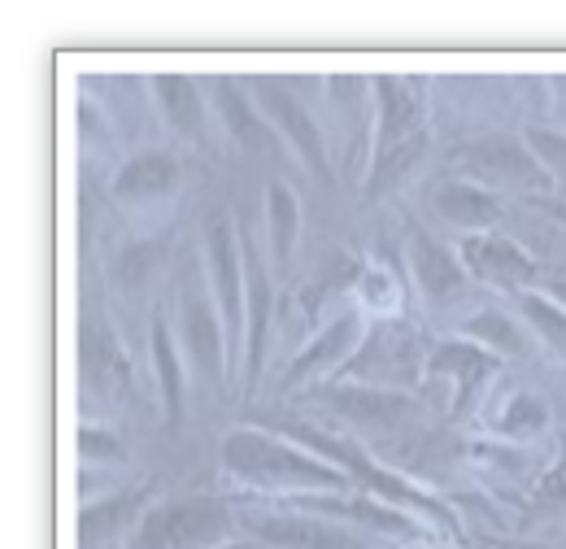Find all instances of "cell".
I'll return each instance as SVG.
<instances>
[{"instance_id": "obj_23", "label": "cell", "mask_w": 566, "mask_h": 549, "mask_svg": "<svg viewBox=\"0 0 566 549\" xmlns=\"http://www.w3.org/2000/svg\"><path fill=\"white\" fill-rule=\"evenodd\" d=\"M213 96H218V110H222V123H227V132L240 139L244 148H275V127L258 114V105L240 92V83H231V79H218L213 83Z\"/></svg>"}, {"instance_id": "obj_16", "label": "cell", "mask_w": 566, "mask_h": 549, "mask_svg": "<svg viewBox=\"0 0 566 549\" xmlns=\"http://www.w3.org/2000/svg\"><path fill=\"white\" fill-rule=\"evenodd\" d=\"M175 188H179V162H175V153L148 148V153H136V157H127L118 166L109 193L123 206H153V201H166Z\"/></svg>"}, {"instance_id": "obj_33", "label": "cell", "mask_w": 566, "mask_h": 549, "mask_svg": "<svg viewBox=\"0 0 566 549\" xmlns=\"http://www.w3.org/2000/svg\"><path fill=\"white\" fill-rule=\"evenodd\" d=\"M218 549H253L249 541H227V546H218Z\"/></svg>"}, {"instance_id": "obj_20", "label": "cell", "mask_w": 566, "mask_h": 549, "mask_svg": "<svg viewBox=\"0 0 566 549\" xmlns=\"http://www.w3.org/2000/svg\"><path fill=\"white\" fill-rule=\"evenodd\" d=\"M148 353H153V375H157V389H161L166 418L179 423L184 418L188 375H184V358H179V344H175V332H170L166 314H153V323H148Z\"/></svg>"}, {"instance_id": "obj_5", "label": "cell", "mask_w": 566, "mask_h": 549, "mask_svg": "<svg viewBox=\"0 0 566 549\" xmlns=\"http://www.w3.org/2000/svg\"><path fill=\"white\" fill-rule=\"evenodd\" d=\"M206 274L210 297L222 314L231 366L244 358V301H249V267H244V240L235 231V218L227 209H210L206 218Z\"/></svg>"}, {"instance_id": "obj_8", "label": "cell", "mask_w": 566, "mask_h": 549, "mask_svg": "<svg viewBox=\"0 0 566 549\" xmlns=\"http://www.w3.org/2000/svg\"><path fill=\"white\" fill-rule=\"evenodd\" d=\"M458 166L467 170L471 184H484V188H510V193H545L554 188L549 170L541 166V157L532 153L527 139L514 136H484L462 144L458 153Z\"/></svg>"}, {"instance_id": "obj_7", "label": "cell", "mask_w": 566, "mask_h": 549, "mask_svg": "<svg viewBox=\"0 0 566 549\" xmlns=\"http://www.w3.org/2000/svg\"><path fill=\"white\" fill-rule=\"evenodd\" d=\"M287 510H240L235 524L258 541V546L271 549H370V541L354 532L349 524L340 519H327V515H314L296 501H283Z\"/></svg>"}, {"instance_id": "obj_24", "label": "cell", "mask_w": 566, "mask_h": 549, "mask_svg": "<svg viewBox=\"0 0 566 549\" xmlns=\"http://www.w3.org/2000/svg\"><path fill=\"white\" fill-rule=\"evenodd\" d=\"M266 231H271V258H275V267H287L292 262V249L301 240V201H296V193L287 184H280V179H271V188H266Z\"/></svg>"}, {"instance_id": "obj_17", "label": "cell", "mask_w": 566, "mask_h": 549, "mask_svg": "<svg viewBox=\"0 0 566 549\" xmlns=\"http://www.w3.org/2000/svg\"><path fill=\"white\" fill-rule=\"evenodd\" d=\"M78 362H83V380H87L92 393H105V397L127 393V384H132V362H127L118 336H114L101 319H87V323H83Z\"/></svg>"}, {"instance_id": "obj_15", "label": "cell", "mask_w": 566, "mask_h": 549, "mask_svg": "<svg viewBox=\"0 0 566 549\" xmlns=\"http://www.w3.org/2000/svg\"><path fill=\"white\" fill-rule=\"evenodd\" d=\"M410 271L415 283L431 305H453L467 297V267L453 249H444L440 240H431L423 231L410 236Z\"/></svg>"}, {"instance_id": "obj_4", "label": "cell", "mask_w": 566, "mask_h": 549, "mask_svg": "<svg viewBox=\"0 0 566 549\" xmlns=\"http://www.w3.org/2000/svg\"><path fill=\"white\" fill-rule=\"evenodd\" d=\"M427 341L415 323L406 319H379L366 328L357 353L345 362L340 380L345 384H366V389H392L406 393L427 375Z\"/></svg>"}, {"instance_id": "obj_25", "label": "cell", "mask_w": 566, "mask_h": 549, "mask_svg": "<svg viewBox=\"0 0 566 549\" xmlns=\"http://www.w3.org/2000/svg\"><path fill=\"white\" fill-rule=\"evenodd\" d=\"M462 341L489 349L493 358H523V353H527L523 328H518L510 314H501V310H480V314H471V319L462 323Z\"/></svg>"}, {"instance_id": "obj_11", "label": "cell", "mask_w": 566, "mask_h": 549, "mask_svg": "<svg viewBox=\"0 0 566 549\" xmlns=\"http://www.w3.org/2000/svg\"><path fill=\"white\" fill-rule=\"evenodd\" d=\"M458 258L467 274L493 283V288H505V292H527V283L541 279V262L510 236L501 231H475V236H462L458 245Z\"/></svg>"}, {"instance_id": "obj_2", "label": "cell", "mask_w": 566, "mask_h": 549, "mask_svg": "<svg viewBox=\"0 0 566 549\" xmlns=\"http://www.w3.org/2000/svg\"><path fill=\"white\" fill-rule=\"evenodd\" d=\"M375 87V153L366 175V201L392 193L427 148V105L419 79H370Z\"/></svg>"}, {"instance_id": "obj_21", "label": "cell", "mask_w": 566, "mask_h": 549, "mask_svg": "<svg viewBox=\"0 0 566 549\" xmlns=\"http://www.w3.org/2000/svg\"><path fill=\"white\" fill-rule=\"evenodd\" d=\"M153 96L161 105V118L179 136L201 139V132H206V101H201L197 79H188V74H157L153 79Z\"/></svg>"}, {"instance_id": "obj_9", "label": "cell", "mask_w": 566, "mask_h": 549, "mask_svg": "<svg viewBox=\"0 0 566 549\" xmlns=\"http://www.w3.org/2000/svg\"><path fill=\"white\" fill-rule=\"evenodd\" d=\"M253 101H258L262 118L275 127V136L310 166V175L327 179L332 175V166H327V139L318 132V123L310 118V110L301 105V96L287 83H280V79H258L253 83Z\"/></svg>"}, {"instance_id": "obj_32", "label": "cell", "mask_w": 566, "mask_h": 549, "mask_svg": "<svg viewBox=\"0 0 566 549\" xmlns=\"http://www.w3.org/2000/svg\"><path fill=\"white\" fill-rule=\"evenodd\" d=\"M545 292H549V297L566 310V279H549V283H545Z\"/></svg>"}, {"instance_id": "obj_29", "label": "cell", "mask_w": 566, "mask_h": 549, "mask_svg": "<svg viewBox=\"0 0 566 549\" xmlns=\"http://www.w3.org/2000/svg\"><path fill=\"white\" fill-rule=\"evenodd\" d=\"M527 144L541 157V166L549 170V179L566 188V136H558V132H527Z\"/></svg>"}, {"instance_id": "obj_1", "label": "cell", "mask_w": 566, "mask_h": 549, "mask_svg": "<svg viewBox=\"0 0 566 549\" xmlns=\"http://www.w3.org/2000/svg\"><path fill=\"white\" fill-rule=\"evenodd\" d=\"M222 472L244 488L280 493V497H305V493H354V480L318 458L314 449L283 441L262 427H235L222 441Z\"/></svg>"}, {"instance_id": "obj_30", "label": "cell", "mask_w": 566, "mask_h": 549, "mask_svg": "<svg viewBox=\"0 0 566 549\" xmlns=\"http://www.w3.org/2000/svg\"><path fill=\"white\" fill-rule=\"evenodd\" d=\"M78 454L87 463H123V441L105 427H83L78 432Z\"/></svg>"}, {"instance_id": "obj_14", "label": "cell", "mask_w": 566, "mask_h": 549, "mask_svg": "<svg viewBox=\"0 0 566 549\" xmlns=\"http://www.w3.org/2000/svg\"><path fill=\"white\" fill-rule=\"evenodd\" d=\"M493 371H496L493 353L480 349V344L462 341V336H458V341L431 344V353H427V375H431V380H444V384L453 389V414H462L475 402L480 384H484Z\"/></svg>"}, {"instance_id": "obj_10", "label": "cell", "mask_w": 566, "mask_h": 549, "mask_svg": "<svg viewBox=\"0 0 566 549\" xmlns=\"http://www.w3.org/2000/svg\"><path fill=\"white\" fill-rule=\"evenodd\" d=\"M179 323H184V349H188V362L197 366V375L210 380V384H222L227 371H231V353H227L222 314L213 305L210 288H201V283L184 288V297H179Z\"/></svg>"}, {"instance_id": "obj_31", "label": "cell", "mask_w": 566, "mask_h": 549, "mask_svg": "<svg viewBox=\"0 0 566 549\" xmlns=\"http://www.w3.org/2000/svg\"><path fill=\"white\" fill-rule=\"evenodd\" d=\"M536 501H545V506H566V449L558 454V463L541 476V484H536Z\"/></svg>"}, {"instance_id": "obj_34", "label": "cell", "mask_w": 566, "mask_h": 549, "mask_svg": "<svg viewBox=\"0 0 566 549\" xmlns=\"http://www.w3.org/2000/svg\"><path fill=\"white\" fill-rule=\"evenodd\" d=\"M410 549H444V546H410Z\"/></svg>"}, {"instance_id": "obj_3", "label": "cell", "mask_w": 566, "mask_h": 549, "mask_svg": "<svg viewBox=\"0 0 566 549\" xmlns=\"http://www.w3.org/2000/svg\"><path fill=\"white\" fill-rule=\"evenodd\" d=\"M283 436H292L296 445H305V449H314L318 458H327L332 467H340V472L354 480L357 493H370V497H379V501H388V506H401V510H410L415 519H423V524H431V528L458 537V519H453V510H449L440 497H431L427 488L410 484L406 476L379 467L361 445L345 441V436H336V432L310 427V423H287Z\"/></svg>"}, {"instance_id": "obj_26", "label": "cell", "mask_w": 566, "mask_h": 549, "mask_svg": "<svg viewBox=\"0 0 566 549\" xmlns=\"http://www.w3.org/2000/svg\"><path fill=\"white\" fill-rule=\"evenodd\" d=\"M493 427L510 441H532L549 427V406L536 393H510L493 414Z\"/></svg>"}, {"instance_id": "obj_27", "label": "cell", "mask_w": 566, "mask_h": 549, "mask_svg": "<svg viewBox=\"0 0 566 549\" xmlns=\"http://www.w3.org/2000/svg\"><path fill=\"white\" fill-rule=\"evenodd\" d=\"M518 310L523 319L536 328V336L549 344L558 358H566V310L549 297V292H518Z\"/></svg>"}, {"instance_id": "obj_19", "label": "cell", "mask_w": 566, "mask_h": 549, "mask_svg": "<svg viewBox=\"0 0 566 549\" xmlns=\"http://www.w3.org/2000/svg\"><path fill=\"white\" fill-rule=\"evenodd\" d=\"M431 206L444 222L462 227L467 236L475 231H493L501 222V197L484 184H471V179H444L436 193H431Z\"/></svg>"}, {"instance_id": "obj_28", "label": "cell", "mask_w": 566, "mask_h": 549, "mask_svg": "<svg viewBox=\"0 0 566 549\" xmlns=\"http://www.w3.org/2000/svg\"><path fill=\"white\" fill-rule=\"evenodd\" d=\"M357 292H361V305L366 310H375V314H388V310H397V279L388 271H379V267H370V271L357 274Z\"/></svg>"}, {"instance_id": "obj_12", "label": "cell", "mask_w": 566, "mask_h": 549, "mask_svg": "<svg viewBox=\"0 0 566 549\" xmlns=\"http://www.w3.org/2000/svg\"><path fill=\"white\" fill-rule=\"evenodd\" d=\"M361 336H366V319H361V310H345V314H340V319H332L323 332H314L310 344L292 358V366H287L283 384H287V389H301V384H310V380L340 375V371H345V362L357 353Z\"/></svg>"}, {"instance_id": "obj_6", "label": "cell", "mask_w": 566, "mask_h": 549, "mask_svg": "<svg viewBox=\"0 0 566 549\" xmlns=\"http://www.w3.org/2000/svg\"><path fill=\"white\" fill-rule=\"evenodd\" d=\"M235 515L213 497H179L148 506L132 532V549H218L231 541Z\"/></svg>"}, {"instance_id": "obj_13", "label": "cell", "mask_w": 566, "mask_h": 549, "mask_svg": "<svg viewBox=\"0 0 566 549\" xmlns=\"http://www.w3.org/2000/svg\"><path fill=\"white\" fill-rule=\"evenodd\" d=\"M323 402L340 414V418H349L354 427H361V432H392V427H401L410 418V411H415V402L406 393L366 389V384H340V380L323 389Z\"/></svg>"}, {"instance_id": "obj_22", "label": "cell", "mask_w": 566, "mask_h": 549, "mask_svg": "<svg viewBox=\"0 0 566 549\" xmlns=\"http://www.w3.org/2000/svg\"><path fill=\"white\" fill-rule=\"evenodd\" d=\"M140 501H144V488H132V493H118V497H105V501L83 506V515H78V546L83 549L109 546L127 524H140L144 519Z\"/></svg>"}, {"instance_id": "obj_18", "label": "cell", "mask_w": 566, "mask_h": 549, "mask_svg": "<svg viewBox=\"0 0 566 549\" xmlns=\"http://www.w3.org/2000/svg\"><path fill=\"white\" fill-rule=\"evenodd\" d=\"M244 267H249V301H244V358H240V371H244V389L258 384L262 375V358H266V332H271V271L244 249Z\"/></svg>"}]
</instances>
